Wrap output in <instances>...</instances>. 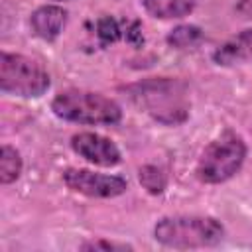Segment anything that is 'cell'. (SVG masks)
Masks as SVG:
<instances>
[{
	"instance_id": "1",
	"label": "cell",
	"mask_w": 252,
	"mask_h": 252,
	"mask_svg": "<svg viewBox=\"0 0 252 252\" xmlns=\"http://www.w3.org/2000/svg\"><path fill=\"white\" fill-rule=\"evenodd\" d=\"M222 234H224V228L217 219L199 217V215L165 217L154 228L156 240L171 248L215 246L217 242L222 240Z\"/></svg>"
},
{
	"instance_id": "2",
	"label": "cell",
	"mask_w": 252,
	"mask_h": 252,
	"mask_svg": "<svg viewBox=\"0 0 252 252\" xmlns=\"http://www.w3.org/2000/svg\"><path fill=\"white\" fill-rule=\"evenodd\" d=\"M51 108L59 118L79 124H116L122 118L120 106L108 96L77 89L59 93Z\"/></svg>"
},
{
	"instance_id": "3",
	"label": "cell",
	"mask_w": 252,
	"mask_h": 252,
	"mask_svg": "<svg viewBox=\"0 0 252 252\" xmlns=\"http://www.w3.org/2000/svg\"><path fill=\"white\" fill-rule=\"evenodd\" d=\"M246 158V146L234 132H224L213 140L197 163V175L205 183H222L230 179Z\"/></svg>"
},
{
	"instance_id": "4",
	"label": "cell",
	"mask_w": 252,
	"mask_h": 252,
	"mask_svg": "<svg viewBox=\"0 0 252 252\" xmlns=\"http://www.w3.org/2000/svg\"><path fill=\"white\" fill-rule=\"evenodd\" d=\"M49 87L47 71L33 59L16 53L0 55V89L18 96H41Z\"/></svg>"
},
{
	"instance_id": "5",
	"label": "cell",
	"mask_w": 252,
	"mask_h": 252,
	"mask_svg": "<svg viewBox=\"0 0 252 252\" xmlns=\"http://www.w3.org/2000/svg\"><path fill=\"white\" fill-rule=\"evenodd\" d=\"M138 89L140 91L136 93V98L156 120L163 124H177L185 120L189 104L183 96V87L177 81L158 79L148 81Z\"/></svg>"
},
{
	"instance_id": "6",
	"label": "cell",
	"mask_w": 252,
	"mask_h": 252,
	"mask_svg": "<svg viewBox=\"0 0 252 252\" xmlns=\"http://www.w3.org/2000/svg\"><path fill=\"white\" fill-rule=\"evenodd\" d=\"M63 181L71 191L87 197H116L126 191V181L122 177L93 173L89 169H67Z\"/></svg>"
},
{
	"instance_id": "7",
	"label": "cell",
	"mask_w": 252,
	"mask_h": 252,
	"mask_svg": "<svg viewBox=\"0 0 252 252\" xmlns=\"http://www.w3.org/2000/svg\"><path fill=\"white\" fill-rule=\"evenodd\" d=\"M71 148L87 161L102 165V167H110L120 161V152L114 146V142H110L104 136L93 134V132L75 134L71 138Z\"/></svg>"
},
{
	"instance_id": "8",
	"label": "cell",
	"mask_w": 252,
	"mask_h": 252,
	"mask_svg": "<svg viewBox=\"0 0 252 252\" xmlns=\"http://www.w3.org/2000/svg\"><path fill=\"white\" fill-rule=\"evenodd\" d=\"M65 22L67 12L61 6H41L30 18L32 32L41 39H55L61 33Z\"/></svg>"
},
{
	"instance_id": "9",
	"label": "cell",
	"mask_w": 252,
	"mask_h": 252,
	"mask_svg": "<svg viewBox=\"0 0 252 252\" xmlns=\"http://www.w3.org/2000/svg\"><path fill=\"white\" fill-rule=\"evenodd\" d=\"M250 55H252V30H246V32L238 33L236 37L228 39L222 47H219L213 57L217 63L228 65V63L240 61V59H248Z\"/></svg>"
},
{
	"instance_id": "10",
	"label": "cell",
	"mask_w": 252,
	"mask_h": 252,
	"mask_svg": "<svg viewBox=\"0 0 252 252\" xmlns=\"http://www.w3.org/2000/svg\"><path fill=\"white\" fill-rule=\"evenodd\" d=\"M148 14L161 20L187 16L195 8V0H142Z\"/></svg>"
},
{
	"instance_id": "11",
	"label": "cell",
	"mask_w": 252,
	"mask_h": 252,
	"mask_svg": "<svg viewBox=\"0 0 252 252\" xmlns=\"http://www.w3.org/2000/svg\"><path fill=\"white\" fill-rule=\"evenodd\" d=\"M20 171H22L20 154L10 146H2V152H0V181L4 185H8V183H12L20 177Z\"/></svg>"
},
{
	"instance_id": "12",
	"label": "cell",
	"mask_w": 252,
	"mask_h": 252,
	"mask_svg": "<svg viewBox=\"0 0 252 252\" xmlns=\"http://www.w3.org/2000/svg\"><path fill=\"white\" fill-rule=\"evenodd\" d=\"M199 39H201V30L197 26H177L167 35V43L177 49H185V47L197 43Z\"/></svg>"
},
{
	"instance_id": "13",
	"label": "cell",
	"mask_w": 252,
	"mask_h": 252,
	"mask_svg": "<svg viewBox=\"0 0 252 252\" xmlns=\"http://www.w3.org/2000/svg\"><path fill=\"white\" fill-rule=\"evenodd\" d=\"M140 183L144 189H148L150 193L158 195L165 189V175L159 167L156 165H144L140 169Z\"/></svg>"
},
{
	"instance_id": "14",
	"label": "cell",
	"mask_w": 252,
	"mask_h": 252,
	"mask_svg": "<svg viewBox=\"0 0 252 252\" xmlns=\"http://www.w3.org/2000/svg\"><path fill=\"white\" fill-rule=\"evenodd\" d=\"M96 32H98V37L104 41V43H110V41H116L118 35H120V30H118V24L116 20L112 18H102L96 26Z\"/></svg>"
},
{
	"instance_id": "15",
	"label": "cell",
	"mask_w": 252,
	"mask_h": 252,
	"mask_svg": "<svg viewBox=\"0 0 252 252\" xmlns=\"http://www.w3.org/2000/svg\"><path fill=\"white\" fill-rule=\"evenodd\" d=\"M85 250H128L130 246L126 244H114V242H106V240H96V242H89V244H83Z\"/></svg>"
},
{
	"instance_id": "16",
	"label": "cell",
	"mask_w": 252,
	"mask_h": 252,
	"mask_svg": "<svg viewBox=\"0 0 252 252\" xmlns=\"http://www.w3.org/2000/svg\"><path fill=\"white\" fill-rule=\"evenodd\" d=\"M234 10L240 18H252V0H240Z\"/></svg>"
}]
</instances>
